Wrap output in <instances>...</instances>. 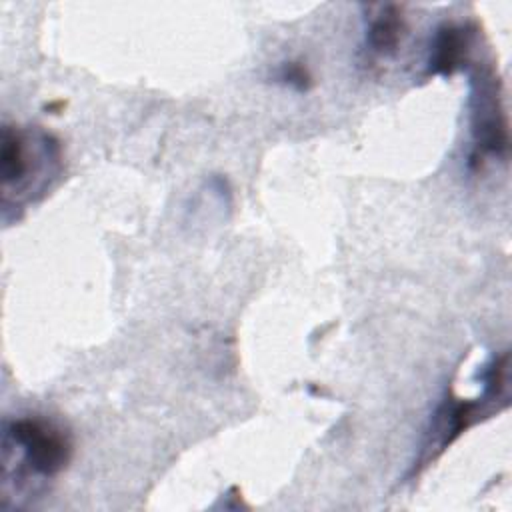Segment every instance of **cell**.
<instances>
[{"label":"cell","instance_id":"1","mask_svg":"<svg viewBox=\"0 0 512 512\" xmlns=\"http://www.w3.org/2000/svg\"><path fill=\"white\" fill-rule=\"evenodd\" d=\"M58 162V144L46 136H34L18 126H4L0 148V176L4 206L14 196V206L30 200V192L46 186V172Z\"/></svg>","mask_w":512,"mask_h":512},{"label":"cell","instance_id":"2","mask_svg":"<svg viewBox=\"0 0 512 512\" xmlns=\"http://www.w3.org/2000/svg\"><path fill=\"white\" fill-rule=\"evenodd\" d=\"M4 448L18 450L30 474L52 478L66 468L72 440L56 422L42 416H22L6 424Z\"/></svg>","mask_w":512,"mask_h":512},{"label":"cell","instance_id":"3","mask_svg":"<svg viewBox=\"0 0 512 512\" xmlns=\"http://www.w3.org/2000/svg\"><path fill=\"white\" fill-rule=\"evenodd\" d=\"M474 112H472V132H474V152L476 158L486 154H504L508 146L506 120L498 102L494 78L480 74L474 90Z\"/></svg>","mask_w":512,"mask_h":512},{"label":"cell","instance_id":"4","mask_svg":"<svg viewBox=\"0 0 512 512\" xmlns=\"http://www.w3.org/2000/svg\"><path fill=\"white\" fill-rule=\"evenodd\" d=\"M470 46L468 30L458 26H444L438 30L430 50V70L438 74H452L466 58Z\"/></svg>","mask_w":512,"mask_h":512},{"label":"cell","instance_id":"5","mask_svg":"<svg viewBox=\"0 0 512 512\" xmlns=\"http://www.w3.org/2000/svg\"><path fill=\"white\" fill-rule=\"evenodd\" d=\"M404 32V20L396 6H380L378 14L370 18L366 30V44L370 52L378 56H388L400 44Z\"/></svg>","mask_w":512,"mask_h":512},{"label":"cell","instance_id":"6","mask_svg":"<svg viewBox=\"0 0 512 512\" xmlns=\"http://www.w3.org/2000/svg\"><path fill=\"white\" fill-rule=\"evenodd\" d=\"M282 80H286L288 84H292L296 88H306V84L310 82V74L302 64L290 62L282 68Z\"/></svg>","mask_w":512,"mask_h":512}]
</instances>
